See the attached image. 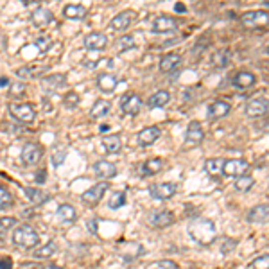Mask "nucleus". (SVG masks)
<instances>
[{
  "mask_svg": "<svg viewBox=\"0 0 269 269\" xmlns=\"http://www.w3.org/2000/svg\"><path fill=\"white\" fill-rule=\"evenodd\" d=\"M188 235L201 246H208L217 239L215 224L210 219H192L188 224Z\"/></svg>",
  "mask_w": 269,
  "mask_h": 269,
  "instance_id": "obj_1",
  "label": "nucleus"
},
{
  "mask_svg": "<svg viewBox=\"0 0 269 269\" xmlns=\"http://www.w3.org/2000/svg\"><path fill=\"white\" fill-rule=\"evenodd\" d=\"M13 242L18 248H22V250H32V248L38 246L40 235H38V232L32 228V226H29V224H22V226H18V228L14 230Z\"/></svg>",
  "mask_w": 269,
  "mask_h": 269,
  "instance_id": "obj_2",
  "label": "nucleus"
},
{
  "mask_svg": "<svg viewBox=\"0 0 269 269\" xmlns=\"http://www.w3.org/2000/svg\"><path fill=\"white\" fill-rule=\"evenodd\" d=\"M9 113L14 120H18L22 124H31L36 119V110L29 102H22V104L13 102V104H9Z\"/></svg>",
  "mask_w": 269,
  "mask_h": 269,
  "instance_id": "obj_3",
  "label": "nucleus"
},
{
  "mask_svg": "<svg viewBox=\"0 0 269 269\" xmlns=\"http://www.w3.org/2000/svg\"><path fill=\"white\" fill-rule=\"evenodd\" d=\"M147 223L153 228H167L174 223V214L169 210H151L147 214Z\"/></svg>",
  "mask_w": 269,
  "mask_h": 269,
  "instance_id": "obj_4",
  "label": "nucleus"
},
{
  "mask_svg": "<svg viewBox=\"0 0 269 269\" xmlns=\"http://www.w3.org/2000/svg\"><path fill=\"white\" fill-rule=\"evenodd\" d=\"M178 192V185L176 183H153L149 187V194L153 199H171Z\"/></svg>",
  "mask_w": 269,
  "mask_h": 269,
  "instance_id": "obj_5",
  "label": "nucleus"
},
{
  "mask_svg": "<svg viewBox=\"0 0 269 269\" xmlns=\"http://www.w3.org/2000/svg\"><path fill=\"white\" fill-rule=\"evenodd\" d=\"M250 171V164L246 160H226L223 165V174L228 178H239L242 174H248Z\"/></svg>",
  "mask_w": 269,
  "mask_h": 269,
  "instance_id": "obj_6",
  "label": "nucleus"
},
{
  "mask_svg": "<svg viewBox=\"0 0 269 269\" xmlns=\"http://www.w3.org/2000/svg\"><path fill=\"white\" fill-rule=\"evenodd\" d=\"M268 18H269L268 11H250V13L242 14L241 22L246 29H259L268 23Z\"/></svg>",
  "mask_w": 269,
  "mask_h": 269,
  "instance_id": "obj_7",
  "label": "nucleus"
},
{
  "mask_svg": "<svg viewBox=\"0 0 269 269\" xmlns=\"http://www.w3.org/2000/svg\"><path fill=\"white\" fill-rule=\"evenodd\" d=\"M110 188V185H108V181H100L97 183V185H93V187L88 188L85 194H83V203H87V205L90 206H95L97 203H99L100 199H102V196H104V192Z\"/></svg>",
  "mask_w": 269,
  "mask_h": 269,
  "instance_id": "obj_8",
  "label": "nucleus"
},
{
  "mask_svg": "<svg viewBox=\"0 0 269 269\" xmlns=\"http://www.w3.org/2000/svg\"><path fill=\"white\" fill-rule=\"evenodd\" d=\"M43 156V149H41L40 144H25L20 153V158L25 165H34L38 164Z\"/></svg>",
  "mask_w": 269,
  "mask_h": 269,
  "instance_id": "obj_9",
  "label": "nucleus"
},
{
  "mask_svg": "<svg viewBox=\"0 0 269 269\" xmlns=\"http://www.w3.org/2000/svg\"><path fill=\"white\" fill-rule=\"evenodd\" d=\"M268 97H259V99H253L248 102L246 106V115L251 119H259V117H264L268 113Z\"/></svg>",
  "mask_w": 269,
  "mask_h": 269,
  "instance_id": "obj_10",
  "label": "nucleus"
},
{
  "mask_svg": "<svg viewBox=\"0 0 269 269\" xmlns=\"http://www.w3.org/2000/svg\"><path fill=\"white\" fill-rule=\"evenodd\" d=\"M120 108L126 115H137L142 108V99L137 93H126L120 100Z\"/></svg>",
  "mask_w": 269,
  "mask_h": 269,
  "instance_id": "obj_11",
  "label": "nucleus"
},
{
  "mask_svg": "<svg viewBox=\"0 0 269 269\" xmlns=\"http://www.w3.org/2000/svg\"><path fill=\"white\" fill-rule=\"evenodd\" d=\"M135 18H137V13H135V11L131 9L122 11V13H119L111 20V29H113V31H126V29L135 22Z\"/></svg>",
  "mask_w": 269,
  "mask_h": 269,
  "instance_id": "obj_12",
  "label": "nucleus"
},
{
  "mask_svg": "<svg viewBox=\"0 0 269 269\" xmlns=\"http://www.w3.org/2000/svg\"><path fill=\"white\" fill-rule=\"evenodd\" d=\"M65 83H67V76L65 74H52L49 78H43L41 88L45 90V93H54L61 87H65Z\"/></svg>",
  "mask_w": 269,
  "mask_h": 269,
  "instance_id": "obj_13",
  "label": "nucleus"
},
{
  "mask_svg": "<svg viewBox=\"0 0 269 269\" xmlns=\"http://www.w3.org/2000/svg\"><path fill=\"white\" fill-rule=\"evenodd\" d=\"M52 20H54V14H52V11L47 9V7H36L31 14V22L40 29L50 25Z\"/></svg>",
  "mask_w": 269,
  "mask_h": 269,
  "instance_id": "obj_14",
  "label": "nucleus"
},
{
  "mask_svg": "<svg viewBox=\"0 0 269 269\" xmlns=\"http://www.w3.org/2000/svg\"><path fill=\"white\" fill-rule=\"evenodd\" d=\"M203 138H205V131H203L201 122H197V120L190 122V126L187 128V133H185V142L190 144V146H197V144L203 142Z\"/></svg>",
  "mask_w": 269,
  "mask_h": 269,
  "instance_id": "obj_15",
  "label": "nucleus"
},
{
  "mask_svg": "<svg viewBox=\"0 0 269 269\" xmlns=\"http://www.w3.org/2000/svg\"><path fill=\"white\" fill-rule=\"evenodd\" d=\"M176 29H178V22L169 14H162L153 22V31L155 32H173Z\"/></svg>",
  "mask_w": 269,
  "mask_h": 269,
  "instance_id": "obj_16",
  "label": "nucleus"
},
{
  "mask_svg": "<svg viewBox=\"0 0 269 269\" xmlns=\"http://www.w3.org/2000/svg\"><path fill=\"white\" fill-rule=\"evenodd\" d=\"M93 171H95L97 178H102L104 181L117 176V167H115V164L108 162V160H99V162L93 165Z\"/></svg>",
  "mask_w": 269,
  "mask_h": 269,
  "instance_id": "obj_17",
  "label": "nucleus"
},
{
  "mask_svg": "<svg viewBox=\"0 0 269 269\" xmlns=\"http://www.w3.org/2000/svg\"><path fill=\"white\" fill-rule=\"evenodd\" d=\"M108 45V38L102 32H90L85 36V47L88 50H102Z\"/></svg>",
  "mask_w": 269,
  "mask_h": 269,
  "instance_id": "obj_18",
  "label": "nucleus"
},
{
  "mask_svg": "<svg viewBox=\"0 0 269 269\" xmlns=\"http://www.w3.org/2000/svg\"><path fill=\"white\" fill-rule=\"evenodd\" d=\"M162 137V129L158 126H149L138 133V144L140 146H153L158 138Z\"/></svg>",
  "mask_w": 269,
  "mask_h": 269,
  "instance_id": "obj_19",
  "label": "nucleus"
},
{
  "mask_svg": "<svg viewBox=\"0 0 269 269\" xmlns=\"http://www.w3.org/2000/svg\"><path fill=\"white\" fill-rule=\"evenodd\" d=\"M232 106L226 100H215L208 106V119H223L230 113Z\"/></svg>",
  "mask_w": 269,
  "mask_h": 269,
  "instance_id": "obj_20",
  "label": "nucleus"
},
{
  "mask_svg": "<svg viewBox=\"0 0 269 269\" xmlns=\"http://www.w3.org/2000/svg\"><path fill=\"white\" fill-rule=\"evenodd\" d=\"M45 72H49V65H41V67H22L16 70V76L22 79H36L41 78Z\"/></svg>",
  "mask_w": 269,
  "mask_h": 269,
  "instance_id": "obj_21",
  "label": "nucleus"
},
{
  "mask_svg": "<svg viewBox=\"0 0 269 269\" xmlns=\"http://www.w3.org/2000/svg\"><path fill=\"white\" fill-rule=\"evenodd\" d=\"M179 63H181V56L171 52V54L162 56V60H160V70L164 74H169L173 72V70H176V67H178Z\"/></svg>",
  "mask_w": 269,
  "mask_h": 269,
  "instance_id": "obj_22",
  "label": "nucleus"
},
{
  "mask_svg": "<svg viewBox=\"0 0 269 269\" xmlns=\"http://www.w3.org/2000/svg\"><path fill=\"white\" fill-rule=\"evenodd\" d=\"M233 52L230 49H219L215 50L214 56H212V63L214 67H219V69H226L230 63H232Z\"/></svg>",
  "mask_w": 269,
  "mask_h": 269,
  "instance_id": "obj_23",
  "label": "nucleus"
},
{
  "mask_svg": "<svg viewBox=\"0 0 269 269\" xmlns=\"http://www.w3.org/2000/svg\"><path fill=\"white\" fill-rule=\"evenodd\" d=\"M268 217H269L268 205H257L248 212V221H250V223H266Z\"/></svg>",
  "mask_w": 269,
  "mask_h": 269,
  "instance_id": "obj_24",
  "label": "nucleus"
},
{
  "mask_svg": "<svg viewBox=\"0 0 269 269\" xmlns=\"http://www.w3.org/2000/svg\"><path fill=\"white\" fill-rule=\"evenodd\" d=\"M97 85H99V88L102 91L111 93L117 88V85H119V79L115 78L113 74H100L99 78H97Z\"/></svg>",
  "mask_w": 269,
  "mask_h": 269,
  "instance_id": "obj_25",
  "label": "nucleus"
},
{
  "mask_svg": "<svg viewBox=\"0 0 269 269\" xmlns=\"http://www.w3.org/2000/svg\"><path fill=\"white\" fill-rule=\"evenodd\" d=\"M56 217L63 224H72L76 221V217H78V212H76V208L72 205H61L58 208V212H56Z\"/></svg>",
  "mask_w": 269,
  "mask_h": 269,
  "instance_id": "obj_26",
  "label": "nucleus"
},
{
  "mask_svg": "<svg viewBox=\"0 0 269 269\" xmlns=\"http://www.w3.org/2000/svg\"><path fill=\"white\" fill-rule=\"evenodd\" d=\"M23 192H25V196L29 197V201H31L32 205H43V203L49 201V194H47L45 190H41V188L25 187Z\"/></svg>",
  "mask_w": 269,
  "mask_h": 269,
  "instance_id": "obj_27",
  "label": "nucleus"
},
{
  "mask_svg": "<svg viewBox=\"0 0 269 269\" xmlns=\"http://www.w3.org/2000/svg\"><path fill=\"white\" fill-rule=\"evenodd\" d=\"M164 160L162 158H151L147 162L142 164V174L144 176H153V174H158L160 171L164 169Z\"/></svg>",
  "mask_w": 269,
  "mask_h": 269,
  "instance_id": "obj_28",
  "label": "nucleus"
},
{
  "mask_svg": "<svg viewBox=\"0 0 269 269\" xmlns=\"http://www.w3.org/2000/svg\"><path fill=\"white\" fill-rule=\"evenodd\" d=\"M171 100V93L167 90H160V91H155L153 95L147 99V106L149 108H162L165 106L167 102Z\"/></svg>",
  "mask_w": 269,
  "mask_h": 269,
  "instance_id": "obj_29",
  "label": "nucleus"
},
{
  "mask_svg": "<svg viewBox=\"0 0 269 269\" xmlns=\"http://www.w3.org/2000/svg\"><path fill=\"white\" fill-rule=\"evenodd\" d=\"M255 81H257V78H255V74H251V72H239L235 78H233V87H237V88H250V87H253L255 85Z\"/></svg>",
  "mask_w": 269,
  "mask_h": 269,
  "instance_id": "obj_30",
  "label": "nucleus"
},
{
  "mask_svg": "<svg viewBox=\"0 0 269 269\" xmlns=\"http://www.w3.org/2000/svg\"><path fill=\"white\" fill-rule=\"evenodd\" d=\"M110 108L111 104L108 100L104 99L95 100V104L91 106V110H90V117L91 119H102V117H106V115L110 113Z\"/></svg>",
  "mask_w": 269,
  "mask_h": 269,
  "instance_id": "obj_31",
  "label": "nucleus"
},
{
  "mask_svg": "<svg viewBox=\"0 0 269 269\" xmlns=\"http://www.w3.org/2000/svg\"><path fill=\"white\" fill-rule=\"evenodd\" d=\"M223 165H224V160L210 158L205 162V171L212 178H219V176H223Z\"/></svg>",
  "mask_w": 269,
  "mask_h": 269,
  "instance_id": "obj_32",
  "label": "nucleus"
},
{
  "mask_svg": "<svg viewBox=\"0 0 269 269\" xmlns=\"http://www.w3.org/2000/svg\"><path fill=\"white\" fill-rule=\"evenodd\" d=\"M63 14L70 20H81L87 16V7L81 4H69L63 9Z\"/></svg>",
  "mask_w": 269,
  "mask_h": 269,
  "instance_id": "obj_33",
  "label": "nucleus"
},
{
  "mask_svg": "<svg viewBox=\"0 0 269 269\" xmlns=\"http://www.w3.org/2000/svg\"><path fill=\"white\" fill-rule=\"evenodd\" d=\"M102 147H104L106 153L115 155V153H119V151L122 149V142H120V138L117 137V135H108V137H104V140H102Z\"/></svg>",
  "mask_w": 269,
  "mask_h": 269,
  "instance_id": "obj_34",
  "label": "nucleus"
},
{
  "mask_svg": "<svg viewBox=\"0 0 269 269\" xmlns=\"http://www.w3.org/2000/svg\"><path fill=\"white\" fill-rule=\"evenodd\" d=\"M253 185H255V179L251 178V176H248V174L239 176V178L235 179V183H233V187H235L237 192H248Z\"/></svg>",
  "mask_w": 269,
  "mask_h": 269,
  "instance_id": "obj_35",
  "label": "nucleus"
},
{
  "mask_svg": "<svg viewBox=\"0 0 269 269\" xmlns=\"http://www.w3.org/2000/svg\"><path fill=\"white\" fill-rule=\"evenodd\" d=\"M115 47H117L119 52H126V50H129V49L135 47V38H133L131 34H122V36L117 40Z\"/></svg>",
  "mask_w": 269,
  "mask_h": 269,
  "instance_id": "obj_36",
  "label": "nucleus"
},
{
  "mask_svg": "<svg viewBox=\"0 0 269 269\" xmlns=\"http://www.w3.org/2000/svg\"><path fill=\"white\" fill-rule=\"evenodd\" d=\"M126 205V192L124 190H119V192H113L110 197V201H108V206H110L111 210H117L120 208V206Z\"/></svg>",
  "mask_w": 269,
  "mask_h": 269,
  "instance_id": "obj_37",
  "label": "nucleus"
},
{
  "mask_svg": "<svg viewBox=\"0 0 269 269\" xmlns=\"http://www.w3.org/2000/svg\"><path fill=\"white\" fill-rule=\"evenodd\" d=\"M56 242H47L45 246H41L40 250L34 251V257L36 259H49V257H52L56 253Z\"/></svg>",
  "mask_w": 269,
  "mask_h": 269,
  "instance_id": "obj_38",
  "label": "nucleus"
},
{
  "mask_svg": "<svg viewBox=\"0 0 269 269\" xmlns=\"http://www.w3.org/2000/svg\"><path fill=\"white\" fill-rule=\"evenodd\" d=\"M11 203H13V196H11V192L7 190L5 187H2V185H0V210L9 208Z\"/></svg>",
  "mask_w": 269,
  "mask_h": 269,
  "instance_id": "obj_39",
  "label": "nucleus"
},
{
  "mask_svg": "<svg viewBox=\"0 0 269 269\" xmlns=\"http://www.w3.org/2000/svg\"><path fill=\"white\" fill-rule=\"evenodd\" d=\"M14 224H16L14 217H2V219H0V239H4L5 233L9 232Z\"/></svg>",
  "mask_w": 269,
  "mask_h": 269,
  "instance_id": "obj_40",
  "label": "nucleus"
},
{
  "mask_svg": "<svg viewBox=\"0 0 269 269\" xmlns=\"http://www.w3.org/2000/svg\"><path fill=\"white\" fill-rule=\"evenodd\" d=\"M63 104L69 108V110H72V108H76V106L79 104V95L78 91H67L63 97Z\"/></svg>",
  "mask_w": 269,
  "mask_h": 269,
  "instance_id": "obj_41",
  "label": "nucleus"
},
{
  "mask_svg": "<svg viewBox=\"0 0 269 269\" xmlns=\"http://www.w3.org/2000/svg\"><path fill=\"white\" fill-rule=\"evenodd\" d=\"M65 158H67V149L58 147V149L52 153V165H54V167H60V165L65 162Z\"/></svg>",
  "mask_w": 269,
  "mask_h": 269,
  "instance_id": "obj_42",
  "label": "nucleus"
},
{
  "mask_svg": "<svg viewBox=\"0 0 269 269\" xmlns=\"http://www.w3.org/2000/svg\"><path fill=\"white\" fill-rule=\"evenodd\" d=\"M34 43H36V47L40 49V52H47V50L50 49V38L49 36H38L36 40H34Z\"/></svg>",
  "mask_w": 269,
  "mask_h": 269,
  "instance_id": "obj_43",
  "label": "nucleus"
},
{
  "mask_svg": "<svg viewBox=\"0 0 269 269\" xmlns=\"http://www.w3.org/2000/svg\"><path fill=\"white\" fill-rule=\"evenodd\" d=\"M268 262H269V255L268 253H264L262 257H259L257 260H253V268L255 269H268L269 268Z\"/></svg>",
  "mask_w": 269,
  "mask_h": 269,
  "instance_id": "obj_44",
  "label": "nucleus"
},
{
  "mask_svg": "<svg viewBox=\"0 0 269 269\" xmlns=\"http://www.w3.org/2000/svg\"><path fill=\"white\" fill-rule=\"evenodd\" d=\"M9 91L13 95H22L25 91V83H13V85H9Z\"/></svg>",
  "mask_w": 269,
  "mask_h": 269,
  "instance_id": "obj_45",
  "label": "nucleus"
},
{
  "mask_svg": "<svg viewBox=\"0 0 269 269\" xmlns=\"http://www.w3.org/2000/svg\"><path fill=\"white\" fill-rule=\"evenodd\" d=\"M235 246H237V242H235V241H232V239H224L223 250H221V251H223L224 255H226V253H230V251H232Z\"/></svg>",
  "mask_w": 269,
  "mask_h": 269,
  "instance_id": "obj_46",
  "label": "nucleus"
},
{
  "mask_svg": "<svg viewBox=\"0 0 269 269\" xmlns=\"http://www.w3.org/2000/svg\"><path fill=\"white\" fill-rule=\"evenodd\" d=\"M160 268L162 269H178V266L169 262V260H165V262H160Z\"/></svg>",
  "mask_w": 269,
  "mask_h": 269,
  "instance_id": "obj_47",
  "label": "nucleus"
},
{
  "mask_svg": "<svg viewBox=\"0 0 269 269\" xmlns=\"http://www.w3.org/2000/svg\"><path fill=\"white\" fill-rule=\"evenodd\" d=\"M0 269H11V260L9 259L0 260Z\"/></svg>",
  "mask_w": 269,
  "mask_h": 269,
  "instance_id": "obj_48",
  "label": "nucleus"
},
{
  "mask_svg": "<svg viewBox=\"0 0 269 269\" xmlns=\"http://www.w3.org/2000/svg\"><path fill=\"white\" fill-rule=\"evenodd\" d=\"M11 83H9V78H5V76H2L0 78V88H4V87H9Z\"/></svg>",
  "mask_w": 269,
  "mask_h": 269,
  "instance_id": "obj_49",
  "label": "nucleus"
},
{
  "mask_svg": "<svg viewBox=\"0 0 269 269\" xmlns=\"http://www.w3.org/2000/svg\"><path fill=\"white\" fill-rule=\"evenodd\" d=\"M45 176H47V171H40V173H38L36 181L38 183H43V181H45Z\"/></svg>",
  "mask_w": 269,
  "mask_h": 269,
  "instance_id": "obj_50",
  "label": "nucleus"
},
{
  "mask_svg": "<svg viewBox=\"0 0 269 269\" xmlns=\"http://www.w3.org/2000/svg\"><path fill=\"white\" fill-rule=\"evenodd\" d=\"M174 9L178 11V13H185V11H187V7H185V4H181V2H178V4L174 5Z\"/></svg>",
  "mask_w": 269,
  "mask_h": 269,
  "instance_id": "obj_51",
  "label": "nucleus"
},
{
  "mask_svg": "<svg viewBox=\"0 0 269 269\" xmlns=\"http://www.w3.org/2000/svg\"><path fill=\"white\" fill-rule=\"evenodd\" d=\"M97 219H91V221H88V228L91 230V232L95 233L97 232V223H95Z\"/></svg>",
  "mask_w": 269,
  "mask_h": 269,
  "instance_id": "obj_52",
  "label": "nucleus"
},
{
  "mask_svg": "<svg viewBox=\"0 0 269 269\" xmlns=\"http://www.w3.org/2000/svg\"><path fill=\"white\" fill-rule=\"evenodd\" d=\"M40 269H61V268H58V266H54V264H43Z\"/></svg>",
  "mask_w": 269,
  "mask_h": 269,
  "instance_id": "obj_53",
  "label": "nucleus"
}]
</instances>
